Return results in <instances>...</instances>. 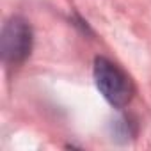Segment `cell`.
Instances as JSON below:
<instances>
[{
	"instance_id": "6da1fadb",
	"label": "cell",
	"mask_w": 151,
	"mask_h": 151,
	"mask_svg": "<svg viewBox=\"0 0 151 151\" xmlns=\"http://www.w3.org/2000/svg\"><path fill=\"white\" fill-rule=\"evenodd\" d=\"M93 77H94L96 89L107 100V103L112 105L114 109L121 110L132 101L135 93L133 82L126 75V71L116 62H112L110 59L107 57L94 59Z\"/></svg>"
},
{
	"instance_id": "7a4b0ae2",
	"label": "cell",
	"mask_w": 151,
	"mask_h": 151,
	"mask_svg": "<svg viewBox=\"0 0 151 151\" xmlns=\"http://www.w3.org/2000/svg\"><path fill=\"white\" fill-rule=\"evenodd\" d=\"M34 46V32L30 23L23 16H11L2 29L0 36V52L2 60L9 68H16L23 64L32 52Z\"/></svg>"
},
{
	"instance_id": "3957f363",
	"label": "cell",
	"mask_w": 151,
	"mask_h": 151,
	"mask_svg": "<svg viewBox=\"0 0 151 151\" xmlns=\"http://www.w3.org/2000/svg\"><path fill=\"white\" fill-rule=\"evenodd\" d=\"M114 133H116L117 137H123V139L126 140L128 137L133 135V130L130 128V124L126 123V119H119V121L114 123Z\"/></svg>"
}]
</instances>
